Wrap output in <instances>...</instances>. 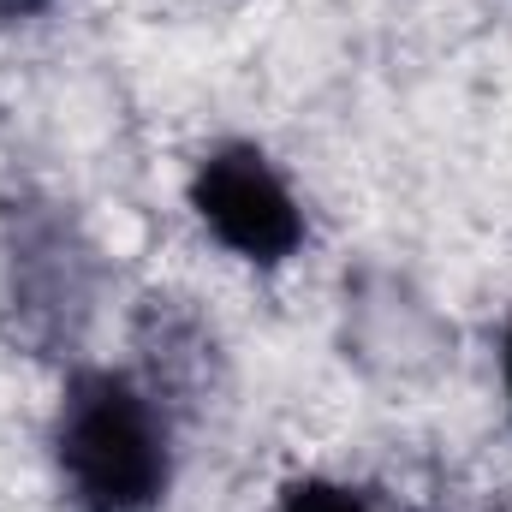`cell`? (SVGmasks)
Wrapping results in <instances>:
<instances>
[{
    "label": "cell",
    "mask_w": 512,
    "mask_h": 512,
    "mask_svg": "<svg viewBox=\"0 0 512 512\" xmlns=\"http://www.w3.org/2000/svg\"><path fill=\"white\" fill-rule=\"evenodd\" d=\"M72 512H161L173 489V423L149 382L114 364H78L48 423Z\"/></svg>",
    "instance_id": "obj_1"
},
{
    "label": "cell",
    "mask_w": 512,
    "mask_h": 512,
    "mask_svg": "<svg viewBox=\"0 0 512 512\" xmlns=\"http://www.w3.org/2000/svg\"><path fill=\"white\" fill-rule=\"evenodd\" d=\"M185 203L197 227L245 268H286L310 245V215H304L298 185L251 137L209 143L191 161Z\"/></svg>",
    "instance_id": "obj_2"
},
{
    "label": "cell",
    "mask_w": 512,
    "mask_h": 512,
    "mask_svg": "<svg viewBox=\"0 0 512 512\" xmlns=\"http://www.w3.org/2000/svg\"><path fill=\"white\" fill-rule=\"evenodd\" d=\"M274 512H376V501H370L364 489L340 483V477H316V471H310V477L280 483Z\"/></svg>",
    "instance_id": "obj_3"
},
{
    "label": "cell",
    "mask_w": 512,
    "mask_h": 512,
    "mask_svg": "<svg viewBox=\"0 0 512 512\" xmlns=\"http://www.w3.org/2000/svg\"><path fill=\"white\" fill-rule=\"evenodd\" d=\"M48 12H54V0H0V24H36Z\"/></svg>",
    "instance_id": "obj_4"
},
{
    "label": "cell",
    "mask_w": 512,
    "mask_h": 512,
    "mask_svg": "<svg viewBox=\"0 0 512 512\" xmlns=\"http://www.w3.org/2000/svg\"><path fill=\"white\" fill-rule=\"evenodd\" d=\"M495 358H501V393H507V411H512V316L501 322V352Z\"/></svg>",
    "instance_id": "obj_5"
}]
</instances>
